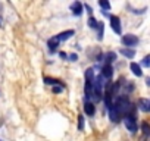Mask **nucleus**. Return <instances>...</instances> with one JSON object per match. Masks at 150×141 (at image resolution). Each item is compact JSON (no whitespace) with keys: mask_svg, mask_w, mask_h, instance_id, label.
<instances>
[{"mask_svg":"<svg viewBox=\"0 0 150 141\" xmlns=\"http://www.w3.org/2000/svg\"><path fill=\"white\" fill-rule=\"evenodd\" d=\"M124 123H125V126H127V129L129 131V132H137V129H138V125H137V121H135V116L134 115H128V116H125L124 118Z\"/></svg>","mask_w":150,"mask_h":141,"instance_id":"obj_1","label":"nucleus"},{"mask_svg":"<svg viewBox=\"0 0 150 141\" xmlns=\"http://www.w3.org/2000/svg\"><path fill=\"white\" fill-rule=\"evenodd\" d=\"M108 112H109V118H110L112 122H119V121L122 119V115H121L119 109L116 107V103H115V102H113L112 106L108 109Z\"/></svg>","mask_w":150,"mask_h":141,"instance_id":"obj_2","label":"nucleus"},{"mask_svg":"<svg viewBox=\"0 0 150 141\" xmlns=\"http://www.w3.org/2000/svg\"><path fill=\"white\" fill-rule=\"evenodd\" d=\"M138 41H140L138 37L134 35V34H127V35L122 37V44H124L125 47H134V46L138 44Z\"/></svg>","mask_w":150,"mask_h":141,"instance_id":"obj_3","label":"nucleus"},{"mask_svg":"<svg viewBox=\"0 0 150 141\" xmlns=\"http://www.w3.org/2000/svg\"><path fill=\"white\" fill-rule=\"evenodd\" d=\"M110 27H112V30H113L115 34L119 35V34L122 32V28H121V19H119L118 16H115V15L110 16Z\"/></svg>","mask_w":150,"mask_h":141,"instance_id":"obj_4","label":"nucleus"},{"mask_svg":"<svg viewBox=\"0 0 150 141\" xmlns=\"http://www.w3.org/2000/svg\"><path fill=\"white\" fill-rule=\"evenodd\" d=\"M83 9H84V6H83L81 2H74V3L71 5V11H72V13H74L75 16L83 15Z\"/></svg>","mask_w":150,"mask_h":141,"instance_id":"obj_5","label":"nucleus"},{"mask_svg":"<svg viewBox=\"0 0 150 141\" xmlns=\"http://www.w3.org/2000/svg\"><path fill=\"white\" fill-rule=\"evenodd\" d=\"M105 80H110L112 78V75H113V68H112V65H105L103 68H102V74H100Z\"/></svg>","mask_w":150,"mask_h":141,"instance_id":"obj_6","label":"nucleus"},{"mask_svg":"<svg viewBox=\"0 0 150 141\" xmlns=\"http://www.w3.org/2000/svg\"><path fill=\"white\" fill-rule=\"evenodd\" d=\"M84 112H86V115H88V116H94V113H96V106H94V103L86 102V103H84Z\"/></svg>","mask_w":150,"mask_h":141,"instance_id":"obj_7","label":"nucleus"},{"mask_svg":"<svg viewBox=\"0 0 150 141\" xmlns=\"http://www.w3.org/2000/svg\"><path fill=\"white\" fill-rule=\"evenodd\" d=\"M59 38L57 37H52V38H49L47 40V47L50 49V51H54L57 47H59Z\"/></svg>","mask_w":150,"mask_h":141,"instance_id":"obj_8","label":"nucleus"},{"mask_svg":"<svg viewBox=\"0 0 150 141\" xmlns=\"http://www.w3.org/2000/svg\"><path fill=\"white\" fill-rule=\"evenodd\" d=\"M74 34H75V31H74V30H68V31H63V32L57 34L56 37L59 38V41H65V40H69Z\"/></svg>","mask_w":150,"mask_h":141,"instance_id":"obj_9","label":"nucleus"},{"mask_svg":"<svg viewBox=\"0 0 150 141\" xmlns=\"http://www.w3.org/2000/svg\"><path fill=\"white\" fill-rule=\"evenodd\" d=\"M129 68H131V70H132V74H134L135 77H141V75H143V70H141V66H140L138 63H135V62H131Z\"/></svg>","mask_w":150,"mask_h":141,"instance_id":"obj_10","label":"nucleus"},{"mask_svg":"<svg viewBox=\"0 0 150 141\" xmlns=\"http://www.w3.org/2000/svg\"><path fill=\"white\" fill-rule=\"evenodd\" d=\"M138 107H140V110L147 112V110H150V102L146 100V99H140L138 100Z\"/></svg>","mask_w":150,"mask_h":141,"instance_id":"obj_11","label":"nucleus"},{"mask_svg":"<svg viewBox=\"0 0 150 141\" xmlns=\"http://www.w3.org/2000/svg\"><path fill=\"white\" fill-rule=\"evenodd\" d=\"M119 53H121L122 56H125L127 59H132V57L135 56V51H134L132 49H121Z\"/></svg>","mask_w":150,"mask_h":141,"instance_id":"obj_12","label":"nucleus"},{"mask_svg":"<svg viewBox=\"0 0 150 141\" xmlns=\"http://www.w3.org/2000/svg\"><path fill=\"white\" fill-rule=\"evenodd\" d=\"M115 59H116V53L115 51H108L105 54V65H110Z\"/></svg>","mask_w":150,"mask_h":141,"instance_id":"obj_13","label":"nucleus"},{"mask_svg":"<svg viewBox=\"0 0 150 141\" xmlns=\"http://www.w3.org/2000/svg\"><path fill=\"white\" fill-rule=\"evenodd\" d=\"M44 82H46L47 85H59V84H60L59 80H54V78H50V77H46V78H44Z\"/></svg>","mask_w":150,"mask_h":141,"instance_id":"obj_14","label":"nucleus"},{"mask_svg":"<svg viewBox=\"0 0 150 141\" xmlns=\"http://www.w3.org/2000/svg\"><path fill=\"white\" fill-rule=\"evenodd\" d=\"M103 30H105V24L103 22H99V25H97V38L99 40L103 38Z\"/></svg>","mask_w":150,"mask_h":141,"instance_id":"obj_15","label":"nucleus"},{"mask_svg":"<svg viewBox=\"0 0 150 141\" xmlns=\"http://www.w3.org/2000/svg\"><path fill=\"white\" fill-rule=\"evenodd\" d=\"M87 24H88V27H90V28H93V30H96V28H97V25H99L97 19H96V18H93V16H90V18H88V22H87Z\"/></svg>","mask_w":150,"mask_h":141,"instance_id":"obj_16","label":"nucleus"},{"mask_svg":"<svg viewBox=\"0 0 150 141\" xmlns=\"http://www.w3.org/2000/svg\"><path fill=\"white\" fill-rule=\"evenodd\" d=\"M99 5L102 6L103 12H106V11H109V9H110V3L108 2V0H100V2H99Z\"/></svg>","mask_w":150,"mask_h":141,"instance_id":"obj_17","label":"nucleus"},{"mask_svg":"<svg viewBox=\"0 0 150 141\" xmlns=\"http://www.w3.org/2000/svg\"><path fill=\"white\" fill-rule=\"evenodd\" d=\"M141 129H143V132H144L146 135H150V125H149L147 122H143V123H141Z\"/></svg>","mask_w":150,"mask_h":141,"instance_id":"obj_18","label":"nucleus"},{"mask_svg":"<svg viewBox=\"0 0 150 141\" xmlns=\"http://www.w3.org/2000/svg\"><path fill=\"white\" fill-rule=\"evenodd\" d=\"M141 65H143L144 68H150V54L144 56V59L141 60Z\"/></svg>","mask_w":150,"mask_h":141,"instance_id":"obj_19","label":"nucleus"},{"mask_svg":"<svg viewBox=\"0 0 150 141\" xmlns=\"http://www.w3.org/2000/svg\"><path fill=\"white\" fill-rule=\"evenodd\" d=\"M78 129H80V131L84 129V116H83V115L78 116Z\"/></svg>","mask_w":150,"mask_h":141,"instance_id":"obj_20","label":"nucleus"},{"mask_svg":"<svg viewBox=\"0 0 150 141\" xmlns=\"http://www.w3.org/2000/svg\"><path fill=\"white\" fill-rule=\"evenodd\" d=\"M63 91V87H59V85H54L53 87V93L54 94H59V93H62Z\"/></svg>","mask_w":150,"mask_h":141,"instance_id":"obj_21","label":"nucleus"},{"mask_svg":"<svg viewBox=\"0 0 150 141\" xmlns=\"http://www.w3.org/2000/svg\"><path fill=\"white\" fill-rule=\"evenodd\" d=\"M77 59H78V54H77V53H72V54H69V59H68V60H71V62H75Z\"/></svg>","mask_w":150,"mask_h":141,"instance_id":"obj_22","label":"nucleus"},{"mask_svg":"<svg viewBox=\"0 0 150 141\" xmlns=\"http://www.w3.org/2000/svg\"><path fill=\"white\" fill-rule=\"evenodd\" d=\"M146 84H147V85L150 87V78H147V80H146Z\"/></svg>","mask_w":150,"mask_h":141,"instance_id":"obj_23","label":"nucleus"}]
</instances>
